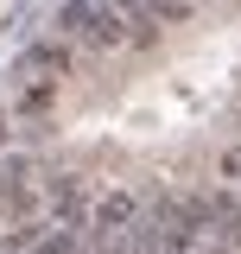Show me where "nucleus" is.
<instances>
[{"mask_svg":"<svg viewBox=\"0 0 241 254\" xmlns=\"http://www.w3.org/2000/svg\"><path fill=\"white\" fill-rule=\"evenodd\" d=\"M63 32H70L76 45H89V51H120V45H133V26L120 19L108 0H70V6H63Z\"/></svg>","mask_w":241,"mask_h":254,"instance_id":"nucleus-1","label":"nucleus"},{"mask_svg":"<svg viewBox=\"0 0 241 254\" xmlns=\"http://www.w3.org/2000/svg\"><path fill=\"white\" fill-rule=\"evenodd\" d=\"M70 45H58V38H38V45H26V51H19V70H32V76H70Z\"/></svg>","mask_w":241,"mask_h":254,"instance_id":"nucleus-2","label":"nucleus"},{"mask_svg":"<svg viewBox=\"0 0 241 254\" xmlns=\"http://www.w3.org/2000/svg\"><path fill=\"white\" fill-rule=\"evenodd\" d=\"M13 102H19V115H51L58 108V76H32V70H19V89H13Z\"/></svg>","mask_w":241,"mask_h":254,"instance_id":"nucleus-3","label":"nucleus"},{"mask_svg":"<svg viewBox=\"0 0 241 254\" xmlns=\"http://www.w3.org/2000/svg\"><path fill=\"white\" fill-rule=\"evenodd\" d=\"M127 222H133V197H127V190H108V197L95 203V235H120Z\"/></svg>","mask_w":241,"mask_h":254,"instance_id":"nucleus-4","label":"nucleus"},{"mask_svg":"<svg viewBox=\"0 0 241 254\" xmlns=\"http://www.w3.org/2000/svg\"><path fill=\"white\" fill-rule=\"evenodd\" d=\"M152 6V19H190L197 13V0H146Z\"/></svg>","mask_w":241,"mask_h":254,"instance_id":"nucleus-5","label":"nucleus"},{"mask_svg":"<svg viewBox=\"0 0 241 254\" xmlns=\"http://www.w3.org/2000/svg\"><path fill=\"white\" fill-rule=\"evenodd\" d=\"M222 172H229V178H241V146H229V153H222Z\"/></svg>","mask_w":241,"mask_h":254,"instance_id":"nucleus-6","label":"nucleus"},{"mask_svg":"<svg viewBox=\"0 0 241 254\" xmlns=\"http://www.w3.org/2000/svg\"><path fill=\"white\" fill-rule=\"evenodd\" d=\"M229 242L241 248V210H229Z\"/></svg>","mask_w":241,"mask_h":254,"instance_id":"nucleus-7","label":"nucleus"}]
</instances>
